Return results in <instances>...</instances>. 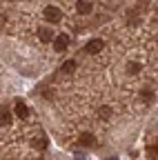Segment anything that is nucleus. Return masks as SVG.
Instances as JSON below:
<instances>
[{"mask_svg": "<svg viewBox=\"0 0 158 160\" xmlns=\"http://www.w3.org/2000/svg\"><path fill=\"white\" fill-rule=\"evenodd\" d=\"M45 18H47V22H60L63 11L58 9V7H47L45 9Z\"/></svg>", "mask_w": 158, "mask_h": 160, "instance_id": "nucleus-1", "label": "nucleus"}, {"mask_svg": "<svg viewBox=\"0 0 158 160\" xmlns=\"http://www.w3.org/2000/svg\"><path fill=\"white\" fill-rule=\"evenodd\" d=\"M67 45H69V36H54V49L56 51H65L67 49Z\"/></svg>", "mask_w": 158, "mask_h": 160, "instance_id": "nucleus-2", "label": "nucleus"}, {"mask_svg": "<svg viewBox=\"0 0 158 160\" xmlns=\"http://www.w3.org/2000/svg\"><path fill=\"white\" fill-rule=\"evenodd\" d=\"M103 47H105L103 40H100V38H94V40H89V42H87V53H100Z\"/></svg>", "mask_w": 158, "mask_h": 160, "instance_id": "nucleus-3", "label": "nucleus"}, {"mask_svg": "<svg viewBox=\"0 0 158 160\" xmlns=\"http://www.w3.org/2000/svg\"><path fill=\"white\" fill-rule=\"evenodd\" d=\"M13 113H16L18 118H29V107L23 102V100H18L16 107H13Z\"/></svg>", "mask_w": 158, "mask_h": 160, "instance_id": "nucleus-4", "label": "nucleus"}, {"mask_svg": "<svg viewBox=\"0 0 158 160\" xmlns=\"http://www.w3.org/2000/svg\"><path fill=\"white\" fill-rule=\"evenodd\" d=\"M9 122H11V111L7 105H3L0 107V125H9Z\"/></svg>", "mask_w": 158, "mask_h": 160, "instance_id": "nucleus-5", "label": "nucleus"}, {"mask_svg": "<svg viewBox=\"0 0 158 160\" xmlns=\"http://www.w3.org/2000/svg\"><path fill=\"white\" fill-rule=\"evenodd\" d=\"M38 38H40L43 42H51V40H54V31L47 29V27H43V29H38Z\"/></svg>", "mask_w": 158, "mask_h": 160, "instance_id": "nucleus-6", "label": "nucleus"}, {"mask_svg": "<svg viewBox=\"0 0 158 160\" xmlns=\"http://www.w3.org/2000/svg\"><path fill=\"white\" fill-rule=\"evenodd\" d=\"M80 145L83 147H96V138L91 133H83L80 136Z\"/></svg>", "mask_w": 158, "mask_h": 160, "instance_id": "nucleus-7", "label": "nucleus"}, {"mask_svg": "<svg viewBox=\"0 0 158 160\" xmlns=\"http://www.w3.org/2000/svg\"><path fill=\"white\" fill-rule=\"evenodd\" d=\"M76 9H78V13H89V11H91V5L87 2V0H78V2H76Z\"/></svg>", "mask_w": 158, "mask_h": 160, "instance_id": "nucleus-8", "label": "nucleus"}, {"mask_svg": "<svg viewBox=\"0 0 158 160\" xmlns=\"http://www.w3.org/2000/svg\"><path fill=\"white\" fill-rule=\"evenodd\" d=\"M31 147H36V149H47V136H40V138H36L33 142H31Z\"/></svg>", "mask_w": 158, "mask_h": 160, "instance_id": "nucleus-9", "label": "nucleus"}, {"mask_svg": "<svg viewBox=\"0 0 158 160\" xmlns=\"http://www.w3.org/2000/svg\"><path fill=\"white\" fill-rule=\"evenodd\" d=\"M60 71H63V73H71V71H76V62H74V60H67V62L60 67Z\"/></svg>", "mask_w": 158, "mask_h": 160, "instance_id": "nucleus-10", "label": "nucleus"}, {"mask_svg": "<svg viewBox=\"0 0 158 160\" xmlns=\"http://www.w3.org/2000/svg\"><path fill=\"white\" fill-rule=\"evenodd\" d=\"M100 116H103V120H109L111 118V109L109 107H100Z\"/></svg>", "mask_w": 158, "mask_h": 160, "instance_id": "nucleus-11", "label": "nucleus"}, {"mask_svg": "<svg viewBox=\"0 0 158 160\" xmlns=\"http://www.w3.org/2000/svg\"><path fill=\"white\" fill-rule=\"evenodd\" d=\"M147 156H149V160H156V147H149L147 149Z\"/></svg>", "mask_w": 158, "mask_h": 160, "instance_id": "nucleus-12", "label": "nucleus"}, {"mask_svg": "<svg viewBox=\"0 0 158 160\" xmlns=\"http://www.w3.org/2000/svg\"><path fill=\"white\" fill-rule=\"evenodd\" d=\"M138 69H140V67H138V65H136V62H131V65H129V73H136V71H138Z\"/></svg>", "mask_w": 158, "mask_h": 160, "instance_id": "nucleus-13", "label": "nucleus"}, {"mask_svg": "<svg viewBox=\"0 0 158 160\" xmlns=\"http://www.w3.org/2000/svg\"><path fill=\"white\" fill-rule=\"evenodd\" d=\"M107 160H118V158H107Z\"/></svg>", "mask_w": 158, "mask_h": 160, "instance_id": "nucleus-14", "label": "nucleus"}]
</instances>
